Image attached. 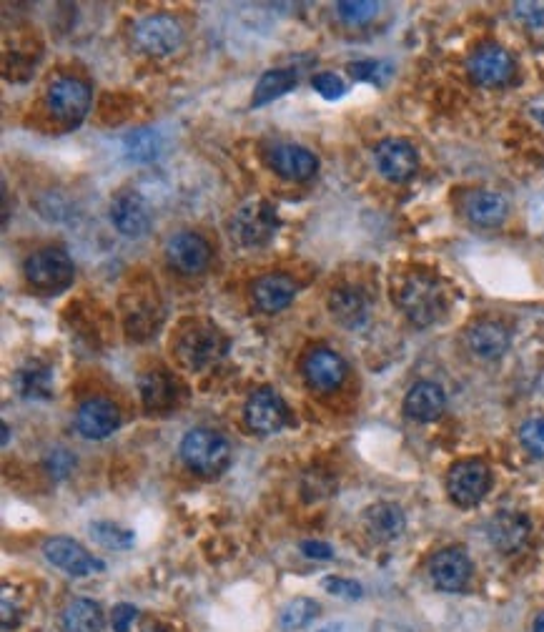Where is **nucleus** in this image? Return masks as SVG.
I'll return each instance as SVG.
<instances>
[{"instance_id":"f257e3e1","label":"nucleus","mask_w":544,"mask_h":632,"mask_svg":"<svg viewBox=\"0 0 544 632\" xmlns=\"http://www.w3.org/2000/svg\"><path fill=\"white\" fill-rule=\"evenodd\" d=\"M229 349V339L221 334L219 327L209 322H189L178 334L173 352H176L181 367L189 372H204L214 367Z\"/></svg>"},{"instance_id":"f03ea898","label":"nucleus","mask_w":544,"mask_h":632,"mask_svg":"<svg viewBox=\"0 0 544 632\" xmlns=\"http://www.w3.org/2000/svg\"><path fill=\"white\" fill-rule=\"evenodd\" d=\"M397 304L414 327H432L444 314V291L429 274H409L397 289Z\"/></svg>"},{"instance_id":"7ed1b4c3","label":"nucleus","mask_w":544,"mask_h":632,"mask_svg":"<svg viewBox=\"0 0 544 632\" xmlns=\"http://www.w3.org/2000/svg\"><path fill=\"white\" fill-rule=\"evenodd\" d=\"M181 459L191 472L199 477H219L226 472L231 462V444L229 439L221 437L219 432L211 429H191L184 439H181Z\"/></svg>"},{"instance_id":"20e7f679","label":"nucleus","mask_w":544,"mask_h":632,"mask_svg":"<svg viewBox=\"0 0 544 632\" xmlns=\"http://www.w3.org/2000/svg\"><path fill=\"white\" fill-rule=\"evenodd\" d=\"M23 271H26L28 284L36 286L43 294H58V291L68 289L73 284V276H76L71 256L63 249H53V246L28 256Z\"/></svg>"},{"instance_id":"39448f33","label":"nucleus","mask_w":544,"mask_h":632,"mask_svg":"<svg viewBox=\"0 0 544 632\" xmlns=\"http://www.w3.org/2000/svg\"><path fill=\"white\" fill-rule=\"evenodd\" d=\"M492 487V472L482 459H462L454 462L447 474V492L454 505L474 507L484 500Z\"/></svg>"},{"instance_id":"423d86ee","label":"nucleus","mask_w":544,"mask_h":632,"mask_svg":"<svg viewBox=\"0 0 544 632\" xmlns=\"http://www.w3.org/2000/svg\"><path fill=\"white\" fill-rule=\"evenodd\" d=\"M276 229H279L276 209L261 199L244 204L231 219V236H236V241L244 246H264L266 241L274 239Z\"/></svg>"},{"instance_id":"0eeeda50","label":"nucleus","mask_w":544,"mask_h":632,"mask_svg":"<svg viewBox=\"0 0 544 632\" xmlns=\"http://www.w3.org/2000/svg\"><path fill=\"white\" fill-rule=\"evenodd\" d=\"M133 41L148 56H171L184 43V26L173 16L156 13V16H146L136 23Z\"/></svg>"},{"instance_id":"6e6552de","label":"nucleus","mask_w":544,"mask_h":632,"mask_svg":"<svg viewBox=\"0 0 544 632\" xmlns=\"http://www.w3.org/2000/svg\"><path fill=\"white\" fill-rule=\"evenodd\" d=\"M48 108L66 126H78L91 108V88L78 78H56L48 86Z\"/></svg>"},{"instance_id":"1a4fd4ad","label":"nucleus","mask_w":544,"mask_h":632,"mask_svg":"<svg viewBox=\"0 0 544 632\" xmlns=\"http://www.w3.org/2000/svg\"><path fill=\"white\" fill-rule=\"evenodd\" d=\"M43 557L53 567H58V570H63L71 577H88L106 570V562L93 557L81 542L71 540V537H51V540H46Z\"/></svg>"},{"instance_id":"9d476101","label":"nucleus","mask_w":544,"mask_h":632,"mask_svg":"<svg viewBox=\"0 0 544 632\" xmlns=\"http://www.w3.org/2000/svg\"><path fill=\"white\" fill-rule=\"evenodd\" d=\"M166 261L181 276H196L209 266L211 246L196 231H178L166 241Z\"/></svg>"},{"instance_id":"9b49d317","label":"nucleus","mask_w":544,"mask_h":632,"mask_svg":"<svg viewBox=\"0 0 544 632\" xmlns=\"http://www.w3.org/2000/svg\"><path fill=\"white\" fill-rule=\"evenodd\" d=\"M244 417L256 434H276L289 422V407L274 387H261L246 402Z\"/></svg>"},{"instance_id":"f8f14e48","label":"nucleus","mask_w":544,"mask_h":632,"mask_svg":"<svg viewBox=\"0 0 544 632\" xmlns=\"http://www.w3.org/2000/svg\"><path fill=\"white\" fill-rule=\"evenodd\" d=\"M467 71L469 78H472L477 86H507L514 76V58L509 56V51H504L502 46L487 43V46H479L477 51L469 56Z\"/></svg>"},{"instance_id":"ddd939ff","label":"nucleus","mask_w":544,"mask_h":632,"mask_svg":"<svg viewBox=\"0 0 544 632\" xmlns=\"http://www.w3.org/2000/svg\"><path fill=\"white\" fill-rule=\"evenodd\" d=\"M374 161H377L379 174L392 184H407L419 171V153L404 138H384L374 148Z\"/></svg>"},{"instance_id":"4468645a","label":"nucleus","mask_w":544,"mask_h":632,"mask_svg":"<svg viewBox=\"0 0 544 632\" xmlns=\"http://www.w3.org/2000/svg\"><path fill=\"white\" fill-rule=\"evenodd\" d=\"M301 372H304L306 384H309L314 392L329 394L334 389H339L346 379V362L331 349H311L304 357L301 364Z\"/></svg>"},{"instance_id":"2eb2a0df","label":"nucleus","mask_w":544,"mask_h":632,"mask_svg":"<svg viewBox=\"0 0 544 632\" xmlns=\"http://www.w3.org/2000/svg\"><path fill=\"white\" fill-rule=\"evenodd\" d=\"M429 577L442 592H462L472 577V560L462 547L439 550L429 560Z\"/></svg>"},{"instance_id":"dca6fc26","label":"nucleus","mask_w":544,"mask_h":632,"mask_svg":"<svg viewBox=\"0 0 544 632\" xmlns=\"http://www.w3.org/2000/svg\"><path fill=\"white\" fill-rule=\"evenodd\" d=\"M111 221L126 239H141L151 231V209L136 191H123L111 204Z\"/></svg>"},{"instance_id":"f3484780","label":"nucleus","mask_w":544,"mask_h":632,"mask_svg":"<svg viewBox=\"0 0 544 632\" xmlns=\"http://www.w3.org/2000/svg\"><path fill=\"white\" fill-rule=\"evenodd\" d=\"M269 166L286 181H309L319 169L314 153L296 143H276L269 151Z\"/></svg>"},{"instance_id":"a211bd4d","label":"nucleus","mask_w":544,"mask_h":632,"mask_svg":"<svg viewBox=\"0 0 544 632\" xmlns=\"http://www.w3.org/2000/svg\"><path fill=\"white\" fill-rule=\"evenodd\" d=\"M121 424V412L111 399L93 397L78 407L76 427L86 439H106Z\"/></svg>"},{"instance_id":"6ab92c4d","label":"nucleus","mask_w":544,"mask_h":632,"mask_svg":"<svg viewBox=\"0 0 544 632\" xmlns=\"http://www.w3.org/2000/svg\"><path fill=\"white\" fill-rule=\"evenodd\" d=\"M512 344V332L497 319H479L467 329V347L477 359L492 362L499 359Z\"/></svg>"},{"instance_id":"aec40b11","label":"nucleus","mask_w":544,"mask_h":632,"mask_svg":"<svg viewBox=\"0 0 544 632\" xmlns=\"http://www.w3.org/2000/svg\"><path fill=\"white\" fill-rule=\"evenodd\" d=\"M299 294V284L286 274H266L254 281L251 286V296L259 311L264 314H279L284 311L291 301Z\"/></svg>"},{"instance_id":"412c9836","label":"nucleus","mask_w":544,"mask_h":632,"mask_svg":"<svg viewBox=\"0 0 544 632\" xmlns=\"http://www.w3.org/2000/svg\"><path fill=\"white\" fill-rule=\"evenodd\" d=\"M487 537L494 550L512 555L527 542L529 537V520L519 512H499L489 520Z\"/></svg>"},{"instance_id":"4be33fe9","label":"nucleus","mask_w":544,"mask_h":632,"mask_svg":"<svg viewBox=\"0 0 544 632\" xmlns=\"http://www.w3.org/2000/svg\"><path fill=\"white\" fill-rule=\"evenodd\" d=\"M444 407H447L444 389L434 382H417L404 397V412L414 422H434L442 417Z\"/></svg>"},{"instance_id":"5701e85b","label":"nucleus","mask_w":544,"mask_h":632,"mask_svg":"<svg viewBox=\"0 0 544 632\" xmlns=\"http://www.w3.org/2000/svg\"><path fill=\"white\" fill-rule=\"evenodd\" d=\"M404 527H407V517H404L402 507L394 502H377L364 512V530L377 542L397 540L402 537Z\"/></svg>"},{"instance_id":"b1692460","label":"nucleus","mask_w":544,"mask_h":632,"mask_svg":"<svg viewBox=\"0 0 544 632\" xmlns=\"http://www.w3.org/2000/svg\"><path fill=\"white\" fill-rule=\"evenodd\" d=\"M462 209L472 224L484 226V229L504 224L509 214L507 199L502 194H494V191H472V194L464 196Z\"/></svg>"},{"instance_id":"393cba45","label":"nucleus","mask_w":544,"mask_h":632,"mask_svg":"<svg viewBox=\"0 0 544 632\" xmlns=\"http://www.w3.org/2000/svg\"><path fill=\"white\" fill-rule=\"evenodd\" d=\"M138 389H141L143 407L148 412H168L178 402V382L163 369H151L143 374Z\"/></svg>"},{"instance_id":"a878e982","label":"nucleus","mask_w":544,"mask_h":632,"mask_svg":"<svg viewBox=\"0 0 544 632\" xmlns=\"http://www.w3.org/2000/svg\"><path fill=\"white\" fill-rule=\"evenodd\" d=\"M329 311L341 327L356 329L369 319V301L354 286H341V289L331 291Z\"/></svg>"},{"instance_id":"bb28decb","label":"nucleus","mask_w":544,"mask_h":632,"mask_svg":"<svg viewBox=\"0 0 544 632\" xmlns=\"http://www.w3.org/2000/svg\"><path fill=\"white\" fill-rule=\"evenodd\" d=\"M63 632H103V610L98 602L78 597L71 600L61 617Z\"/></svg>"},{"instance_id":"cd10ccee","label":"nucleus","mask_w":544,"mask_h":632,"mask_svg":"<svg viewBox=\"0 0 544 632\" xmlns=\"http://www.w3.org/2000/svg\"><path fill=\"white\" fill-rule=\"evenodd\" d=\"M296 83H299L296 68H271V71H266L264 76L259 78V83H256L251 108H261L266 106V103L276 101V98H281L284 93H289Z\"/></svg>"},{"instance_id":"c85d7f7f","label":"nucleus","mask_w":544,"mask_h":632,"mask_svg":"<svg viewBox=\"0 0 544 632\" xmlns=\"http://www.w3.org/2000/svg\"><path fill=\"white\" fill-rule=\"evenodd\" d=\"M51 379V369L33 362L31 367H23L21 372L16 374V387L18 392L28 399H48L51 397Z\"/></svg>"},{"instance_id":"c756f323","label":"nucleus","mask_w":544,"mask_h":632,"mask_svg":"<svg viewBox=\"0 0 544 632\" xmlns=\"http://www.w3.org/2000/svg\"><path fill=\"white\" fill-rule=\"evenodd\" d=\"M316 615H319V602L309 600V597H294V600H289L281 607L279 625L281 630L296 632L309 625V622H314Z\"/></svg>"},{"instance_id":"7c9ffc66","label":"nucleus","mask_w":544,"mask_h":632,"mask_svg":"<svg viewBox=\"0 0 544 632\" xmlns=\"http://www.w3.org/2000/svg\"><path fill=\"white\" fill-rule=\"evenodd\" d=\"M158 151H161V138L156 131L141 128V131H133L131 136H126V153L133 161H153Z\"/></svg>"},{"instance_id":"2f4dec72","label":"nucleus","mask_w":544,"mask_h":632,"mask_svg":"<svg viewBox=\"0 0 544 632\" xmlns=\"http://www.w3.org/2000/svg\"><path fill=\"white\" fill-rule=\"evenodd\" d=\"M91 537L98 545L108 547V550H128L133 545V532L123 530V527L113 525V522H93Z\"/></svg>"},{"instance_id":"473e14b6","label":"nucleus","mask_w":544,"mask_h":632,"mask_svg":"<svg viewBox=\"0 0 544 632\" xmlns=\"http://www.w3.org/2000/svg\"><path fill=\"white\" fill-rule=\"evenodd\" d=\"M377 13L379 3H372V0H341V3H336V16L344 23H349V26L369 23Z\"/></svg>"},{"instance_id":"72a5a7b5","label":"nucleus","mask_w":544,"mask_h":632,"mask_svg":"<svg viewBox=\"0 0 544 632\" xmlns=\"http://www.w3.org/2000/svg\"><path fill=\"white\" fill-rule=\"evenodd\" d=\"M519 442L532 457L544 459V417H532L519 427Z\"/></svg>"},{"instance_id":"f704fd0d","label":"nucleus","mask_w":544,"mask_h":632,"mask_svg":"<svg viewBox=\"0 0 544 632\" xmlns=\"http://www.w3.org/2000/svg\"><path fill=\"white\" fill-rule=\"evenodd\" d=\"M349 73L354 81H367L382 86L384 76H389V68L379 61H356L349 63Z\"/></svg>"},{"instance_id":"c9c22d12","label":"nucleus","mask_w":544,"mask_h":632,"mask_svg":"<svg viewBox=\"0 0 544 632\" xmlns=\"http://www.w3.org/2000/svg\"><path fill=\"white\" fill-rule=\"evenodd\" d=\"M311 86H314V91L319 93L321 98H326V101H336V98H341L346 93L344 81H341L339 76H334V73H316V76L311 78Z\"/></svg>"},{"instance_id":"e433bc0d","label":"nucleus","mask_w":544,"mask_h":632,"mask_svg":"<svg viewBox=\"0 0 544 632\" xmlns=\"http://www.w3.org/2000/svg\"><path fill=\"white\" fill-rule=\"evenodd\" d=\"M73 467H76V457H73L71 452H66V449H51V452H48L46 469L53 480H63V477H68V472H71Z\"/></svg>"},{"instance_id":"4c0bfd02","label":"nucleus","mask_w":544,"mask_h":632,"mask_svg":"<svg viewBox=\"0 0 544 632\" xmlns=\"http://www.w3.org/2000/svg\"><path fill=\"white\" fill-rule=\"evenodd\" d=\"M324 587L336 597H344V600H359L364 595L359 582L354 580H344V577H326Z\"/></svg>"},{"instance_id":"58836bf2","label":"nucleus","mask_w":544,"mask_h":632,"mask_svg":"<svg viewBox=\"0 0 544 632\" xmlns=\"http://www.w3.org/2000/svg\"><path fill=\"white\" fill-rule=\"evenodd\" d=\"M514 16L527 26H544V3H514Z\"/></svg>"},{"instance_id":"ea45409f","label":"nucleus","mask_w":544,"mask_h":632,"mask_svg":"<svg viewBox=\"0 0 544 632\" xmlns=\"http://www.w3.org/2000/svg\"><path fill=\"white\" fill-rule=\"evenodd\" d=\"M136 620L138 610L133 605H128V602H121V605L113 607V632H128Z\"/></svg>"},{"instance_id":"a19ab883","label":"nucleus","mask_w":544,"mask_h":632,"mask_svg":"<svg viewBox=\"0 0 544 632\" xmlns=\"http://www.w3.org/2000/svg\"><path fill=\"white\" fill-rule=\"evenodd\" d=\"M301 552H304L309 560H331V557H334L331 545H326V542L321 540H304L301 542Z\"/></svg>"},{"instance_id":"79ce46f5","label":"nucleus","mask_w":544,"mask_h":632,"mask_svg":"<svg viewBox=\"0 0 544 632\" xmlns=\"http://www.w3.org/2000/svg\"><path fill=\"white\" fill-rule=\"evenodd\" d=\"M534 632H544V612H539L537 620H534Z\"/></svg>"},{"instance_id":"37998d69","label":"nucleus","mask_w":544,"mask_h":632,"mask_svg":"<svg viewBox=\"0 0 544 632\" xmlns=\"http://www.w3.org/2000/svg\"><path fill=\"white\" fill-rule=\"evenodd\" d=\"M8 439H11V427H8V424H3V447L8 444Z\"/></svg>"},{"instance_id":"c03bdc74","label":"nucleus","mask_w":544,"mask_h":632,"mask_svg":"<svg viewBox=\"0 0 544 632\" xmlns=\"http://www.w3.org/2000/svg\"><path fill=\"white\" fill-rule=\"evenodd\" d=\"M532 113H534V118H537L539 123H544V108H534Z\"/></svg>"},{"instance_id":"a18cd8bd","label":"nucleus","mask_w":544,"mask_h":632,"mask_svg":"<svg viewBox=\"0 0 544 632\" xmlns=\"http://www.w3.org/2000/svg\"><path fill=\"white\" fill-rule=\"evenodd\" d=\"M319 632H341V625H331V627H324V630Z\"/></svg>"},{"instance_id":"49530a36","label":"nucleus","mask_w":544,"mask_h":632,"mask_svg":"<svg viewBox=\"0 0 544 632\" xmlns=\"http://www.w3.org/2000/svg\"><path fill=\"white\" fill-rule=\"evenodd\" d=\"M143 632H161V630H143Z\"/></svg>"}]
</instances>
